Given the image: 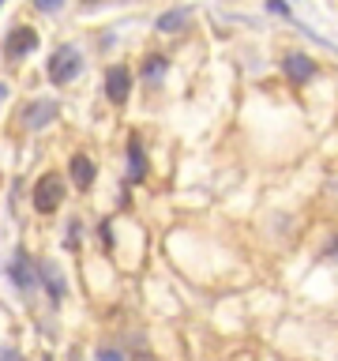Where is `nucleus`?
Listing matches in <instances>:
<instances>
[{"label":"nucleus","mask_w":338,"mask_h":361,"mask_svg":"<svg viewBox=\"0 0 338 361\" xmlns=\"http://www.w3.org/2000/svg\"><path fill=\"white\" fill-rule=\"evenodd\" d=\"M79 68H83L79 49H75V45H61V49L49 56V83H56V87L72 83V79L79 75Z\"/></svg>","instance_id":"nucleus-1"},{"label":"nucleus","mask_w":338,"mask_h":361,"mask_svg":"<svg viewBox=\"0 0 338 361\" xmlns=\"http://www.w3.org/2000/svg\"><path fill=\"white\" fill-rule=\"evenodd\" d=\"M64 200V180L61 173H45L38 185H34V211L38 214H53Z\"/></svg>","instance_id":"nucleus-2"},{"label":"nucleus","mask_w":338,"mask_h":361,"mask_svg":"<svg viewBox=\"0 0 338 361\" xmlns=\"http://www.w3.org/2000/svg\"><path fill=\"white\" fill-rule=\"evenodd\" d=\"M30 49H38V30L34 27H15L4 42V56L8 61H23Z\"/></svg>","instance_id":"nucleus-3"},{"label":"nucleus","mask_w":338,"mask_h":361,"mask_svg":"<svg viewBox=\"0 0 338 361\" xmlns=\"http://www.w3.org/2000/svg\"><path fill=\"white\" fill-rule=\"evenodd\" d=\"M56 117V106L53 102H30V106H23V113H19V124L27 132H34V128H45Z\"/></svg>","instance_id":"nucleus-4"},{"label":"nucleus","mask_w":338,"mask_h":361,"mask_svg":"<svg viewBox=\"0 0 338 361\" xmlns=\"http://www.w3.org/2000/svg\"><path fill=\"white\" fill-rule=\"evenodd\" d=\"M128 90H132V75H128V68L124 64H113L109 72H106V94L117 102H128Z\"/></svg>","instance_id":"nucleus-5"},{"label":"nucleus","mask_w":338,"mask_h":361,"mask_svg":"<svg viewBox=\"0 0 338 361\" xmlns=\"http://www.w3.org/2000/svg\"><path fill=\"white\" fill-rule=\"evenodd\" d=\"M8 275H11V282H15L19 290H30L34 282H38V267L27 259V252H15V259L8 264Z\"/></svg>","instance_id":"nucleus-6"},{"label":"nucleus","mask_w":338,"mask_h":361,"mask_svg":"<svg viewBox=\"0 0 338 361\" xmlns=\"http://www.w3.org/2000/svg\"><path fill=\"white\" fill-rule=\"evenodd\" d=\"M286 75L293 79V83H308V79L315 75V61L304 53H289L286 56Z\"/></svg>","instance_id":"nucleus-7"},{"label":"nucleus","mask_w":338,"mask_h":361,"mask_svg":"<svg viewBox=\"0 0 338 361\" xmlns=\"http://www.w3.org/2000/svg\"><path fill=\"white\" fill-rule=\"evenodd\" d=\"M146 177V158H143V143L139 135L128 140V180H143Z\"/></svg>","instance_id":"nucleus-8"},{"label":"nucleus","mask_w":338,"mask_h":361,"mask_svg":"<svg viewBox=\"0 0 338 361\" xmlns=\"http://www.w3.org/2000/svg\"><path fill=\"white\" fill-rule=\"evenodd\" d=\"M72 180H75V188H90V180H94V166H90L87 154L72 158Z\"/></svg>","instance_id":"nucleus-9"},{"label":"nucleus","mask_w":338,"mask_h":361,"mask_svg":"<svg viewBox=\"0 0 338 361\" xmlns=\"http://www.w3.org/2000/svg\"><path fill=\"white\" fill-rule=\"evenodd\" d=\"M188 23V8H177V11H165L162 19H158V30H177Z\"/></svg>","instance_id":"nucleus-10"},{"label":"nucleus","mask_w":338,"mask_h":361,"mask_svg":"<svg viewBox=\"0 0 338 361\" xmlns=\"http://www.w3.org/2000/svg\"><path fill=\"white\" fill-rule=\"evenodd\" d=\"M165 68H169V61H165V56H146V64H143V75H146V79H162V75H165Z\"/></svg>","instance_id":"nucleus-11"},{"label":"nucleus","mask_w":338,"mask_h":361,"mask_svg":"<svg viewBox=\"0 0 338 361\" xmlns=\"http://www.w3.org/2000/svg\"><path fill=\"white\" fill-rule=\"evenodd\" d=\"M267 11H275V16L289 19V4H286V0H267Z\"/></svg>","instance_id":"nucleus-12"},{"label":"nucleus","mask_w":338,"mask_h":361,"mask_svg":"<svg viewBox=\"0 0 338 361\" xmlns=\"http://www.w3.org/2000/svg\"><path fill=\"white\" fill-rule=\"evenodd\" d=\"M94 361H124V354H120V350H98Z\"/></svg>","instance_id":"nucleus-13"},{"label":"nucleus","mask_w":338,"mask_h":361,"mask_svg":"<svg viewBox=\"0 0 338 361\" xmlns=\"http://www.w3.org/2000/svg\"><path fill=\"white\" fill-rule=\"evenodd\" d=\"M61 4H64V0H34V8H42V11H56Z\"/></svg>","instance_id":"nucleus-14"},{"label":"nucleus","mask_w":338,"mask_h":361,"mask_svg":"<svg viewBox=\"0 0 338 361\" xmlns=\"http://www.w3.org/2000/svg\"><path fill=\"white\" fill-rule=\"evenodd\" d=\"M0 361H15V350H8V346H0Z\"/></svg>","instance_id":"nucleus-15"},{"label":"nucleus","mask_w":338,"mask_h":361,"mask_svg":"<svg viewBox=\"0 0 338 361\" xmlns=\"http://www.w3.org/2000/svg\"><path fill=\"white\" fill-rule=\"evenodd\" d=\"M132 361H154V357H151V354H135Z\"/></svg>","instance_id":"nucleus-16"},{"label":"nucleus","mask_w":338,"mask_h":361,"mask_svg":"<svg viewBox=\"0 0 338 361\" xmlns=\"http://www.w3.org/2000/svg\"><path fill=\"white\" fill-rule=\"evenodd\" d=\"M0 4H4V0H0Z\"/></svg>","instance_id":"nucleus-17"}]
</instances>
